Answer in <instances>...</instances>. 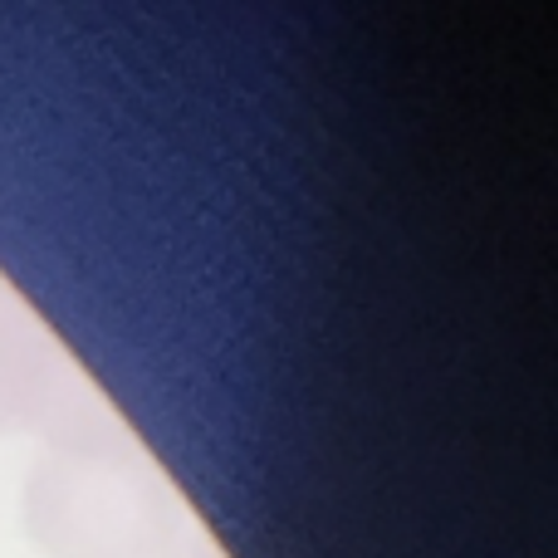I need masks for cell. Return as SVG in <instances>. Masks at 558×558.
<instances>
[{"label":"cell","instance_id":"6da1fadb","mask_svg":"<svg viewBox=\"0 0 558 558\" xmlns=\"http://www.w3.org/2000/svg\"><path fill=\"white\" fill-rule=\"evenodd\" d=\"M25 534L45 558H172L177 495L128 446L59 432L25 481Z\"/></svg>","mask_w":558,"mask_h":558},{"label":"cell","instance_id":"7a4b0ae2","mask_svg":"<svg viewBox=\"0 0 558 558\" xmlns=\"http://www.w3.org/2000/svg\"><path fill=\"white\" fill-rule=\"evenodd\" d=\"M59 402V357L20 314L0 308V436L35 432Z\"/></svg>","mask_w":558,"mask_h":558}]
</instances>
